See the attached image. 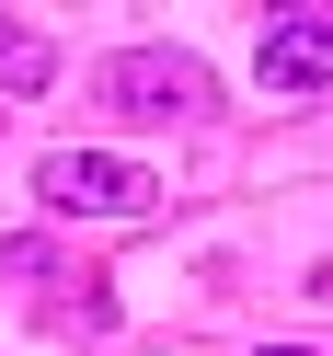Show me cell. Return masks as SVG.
Listing matches in <instances>:
<instances>
[{"label":"cell","instance_id":"obj_5","mask_svg":"<svg viewBox=\"0 0 333 356\" xmlns=\"http://www.w3.org/2000/svg\"><path fill=\"white\" fill-rule=\"evenodd\" d=\"M47 81H58V47H47L35 24H0V92H12V104H35Z\"/></svg>","mask_w":333,"mask_h":356},{"label":"cell","instance_id":"obj_3","mask_svg":"<svg viewBox=\"0 0 333 356\" xmlns=\"http://www.w3.org/2000/svg\"><path fill=\"white\" fill-rule=\"evenodd\" d=\"M253 81H264V92H322V81H333V0H276V12H264Z\"/></svg>","mask_w":333,"mask_h":356},{"label":"cell","instance_id":"obj_4","mask_svg":"<svg viewBox=\"0 0 333 356\" xmlns=\"http://www.w3.org/2000/svg\"><path fill=\"white\" fill-rule=\"evenodd\" d=\"M0 287H58V299H47L58 333H115V287H104V276H70L47 230H12V241H0Z\"/></svg>","mask_w":333,"mask_h":356},{"label":"cell","instance_id":"obj_6","mask_svg":"<svg viewBox=\"0 0 333 356\" xmlns=\"http://www.w3.org/2000/svg\"><path fill=\"white\" fill-rule=\"evenodd\" d=\"M264 356H310V345H264Z\"/></svg>","mask_w":333,"mask_h":356},{"label":"cell","instance_id":"obj_2","mask_svg":"<svg viewBox=\"0 0 333 356\" xmlns=\"http://www.w3.org/2000/svg\"><path fill=\"white\" fill-rule=\"evenodd\" d=\"M35 207L47 218H149L161 184L138 161H115V149H47L35 161Z\"/></svg>","mask_w":333,"mask_h":356},{"label":"cell","instance_id":"obj_1","mask_svg":"<svg viewBox=\"0 0 333 356\" xmlns=\"http://www.w3.org/2000/svg\"><path fill=\"white\" fill-rule=\"evenodd\" d=\"M104 104L138 115V127H207L218 115V70L195 47H127V58H104Z\"/></svg>","mask_w":333,"mask_h":356}]
</instances>
